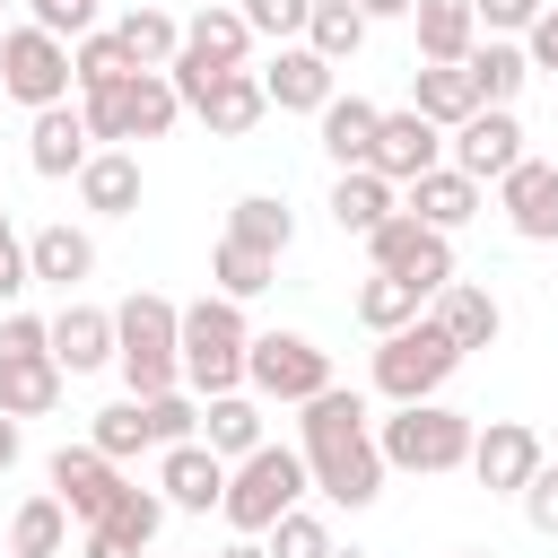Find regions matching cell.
<instances>
[{
	"mask_svg": "<svg viewBox=\"0 0 558 558\" xmlns=\"http://www.w3.org/2000/svg\"><path fill=\"white\" fill-rule=\"evenodd\" d=\"M122 78H131V52L113 44V26H96V35L70 44V87H78V96H105V87H122Z\"/></svg>",
	"mask_w": 558,
	"mask_h": 558,
	"instance_id": "cell-38",
	"label": "cell"
},
{
	"mask_svg": "<svg viewBox=\"0 0 558 558\" xmlns=\"http://www.w3.org/2000/svg\"><path fill=\"white\" fill-rule=\"evenodd\" d=\"M0 96H17L26 113L70 105V44L44 35V26H9L0 35Z\"/></svg>",
	"mask_w": 558,
	"mask_h": 558,
	"instance_id": "cell-9",
	"label": "cell"
},
{
	"mask_svg": "<svg viewBox=\"0 0 558 558\" xmlns=\"http://www.w3.org/2000/svg\"><path fill=\"white\" fill-rule=\"evenodd\" d=\"M436 331L471 357V349H488V340L506 331V305H497L480 279H453V288H436Z\"/></svg>",
	"mask_w": 558,
	"mask_h": 558,
	"instance_id": "cell-21",
	"label": "cell"
},
{
	"mask_svg": "<svg viewBox=\"0 0 558 558\" xmlns=\"http://www.w3.org/2000/svg\"><path fill=\"white\" fill-rule=\"evenodd\" d=\"M113 44L131 52V70H166V61L183 52V17H166V9H122V17H113Z\"/></svg>",
	"mask_w": 558,
	"mask_h": 558,
	"instance_id": "cell-35",
	"label": "cell"
},
{
	"mask_svg": "<svg viewBox=\"0 0 558 558\" xmlns=\"http://www.w3.org/2000/svg\"><path fill=\"white\" fill-rule=\"evenodd\" d=\"M0 357H44V314H9L0 323Z\"/></svg>",
	"mask_w": 558,
	"mask_h": 558,
	"instance_id": "cell-48",
	"label": "cell"
},
{
	"mask_svg": "<svg viewBox=\"0 0 558 558\" xmlns=\"http://www.w3.org/2000/svg\"><path fill=\"white\" fill-rule=\"evenodd\" d=\"M235 9H244V26H253V35H270V44L305 35V17H314V0H235Z\"/></svg>",
	"mask_w": 558,
	"mask_h": 558,
	"instance_id": "cell-44",
	"label": "cell"
},
{
	"mask_svg": "<svg viewBox=\"0 0 558 558\" xmlns=\"http://www.w3.org/2000/svg\"><path fill=\"white\" fill-rule=\"evenodd\" d=\"M262 549H270V558H340V549H331V523L305 514V506H288V514L262 532Z\"/></svg>",
	"mask_w": 558,
	"mask_h": 558,
	"instance_id": "cell-42",
	"label": "cell"
},
{
	"mask_svg": "<svg viewBox=\"0 0 558 558\" xmlns=\"http://www.w3.org/2000/svg\"><path fill=\"white\" fill-rule=\"evenodd\" d=\"M366 166L401 192V183H418V174H436V166H445V131H436V122H418V113L401 105V113H384V122H375V157H366Z\"/></svg>",
	"mask_w": 558,
	"mask_h": 558,
	"instance_id": "cell-13",
	"label": "cell"
},
{
	"mask_svg": "<svg viewBox=\"0 0 558 558\" xmlns=\"http://www.w3.org/2000/svg\"><path fill=\"white\" fill-rule=\"evenodd\" d=\"M453 558H497V549H453Z\"/></svg>",
	"mask_w": 558,
	"mask_h": 558,
	"instance_id": "cell-53",
	"label": "cell"
},
{
	"mask_svg": "<svg viewBox=\"0 0 558 558\" xmlns=\"http://www.w3.org/2000/svg\"><path fill=\"white\" fill-rule=\"evenodd\" d=\"M96 270V235L87 227H70V218H52V227H35L26 235V279H52V288H78Z\"/></svg>",
	"mask_w": 558,
	"mask_h": 558,
	"instance_id": "cell-23",
	"label": "cell"
},
{
	"mask_svg": "<svg viewBox=\"0 0 558 558\" xmlns=\"http://www.w3.org/2000/svg\"><path fill=\"white\" fill-rule=\"evenodd\" d=\"M78 113H87V140L122 148V140H166L183 105H174L166 70H131L122 87H105V96H78Z\"/></svg>",
	"mask_w": 558,
	"mask_h": 558,
	"instance_id": "cell-7",
	"label": "cell"
},
{
	"mask_svg": "<svg viewBox=\"0 0 558 558\" xmlns=\"http://www.w3.org/2000/svg\"><path fill=\"white\" fill-rule=\"evenodd\" d=\"M218 558H270V549H262V541H227Z\"/></svg>",
	"mask_w": 558,
	"mask_h": 558,
	"instance_id": "cell-52",
	"label": "cell"
},
{
	"mask_svg": "<svg viewBox=\"0 0 558 558\" xmlns=\"http://www.w3.org/2000/svg\"><path fill=\"white\" fill-rule=\"evenodd\" d=\"M209 296H227V305H244V296H262L270 279H279V262L270 253H253V244H235V235H218V253H209Z\"/></svg>",
	"mask_w": 558,
	"mask_h": 558,
	"instance_id": "cell-37",
	"label": "cell"
},
{
	"mask_svg": "<svg viewBox=\"0 0 558 558\" xmlns=\"http://www.w3.org/2000/svg\"><path fill=\"white\" fill-rule=\"evenodd\" d=\"M462 78H471V96H480V105H506V113H514V96L532 87V61H523V44L480 35V44H471V61H462Z\"/></svg>",
	"mask_w": 558,
	"mask_h": 558,
	"instance_id": "cell-24",
	"label": "cell"
},
{
	"mask_svg": "<svg viewBox=\"0 0 558 558\" xmlns=\"http://www.w3.org/2000/svg\"><path fill=\"white\" fill-rule=\"evenodd\" d=\"M541 9H549V0H471V17H480L488 35H506V44H514V35H532V17H541Z\"/></svg>",
	"mask_w": 558,
	"mask_h": 558,
	"instance_id": "cell-47",
	"label": "cell"
},
{
	"mask_svg": "<svg viewBox=\"0 0 558 558\" xmlns=\"http://www.w3.org/2000/svg\"><path fill=\"white\" fill-rule=\"evenodd\" d=\"M366 253H375V270H392V279H410L418 296H436V288H453V235H436V227H418L410 209H392L375 235H366Z\"/></svg>",
	"mask_w": 558,
	"mask_h": 558,
	"instance_id": "cell-10",
	"label": "cell"
},
{
	"mask_svg": "<svg viewBox=\"0 0 558 558\" xmlns=\"http://www.w3.org/2000/svg\"><path fill=\"white\" fill-rule=\"evenodd\" d=\"M314 122H323V157H331V166H340V174H349V166H366V157H375V122H384V113H375V105H366V96H331V105H323V113H314Z\"/></svg>",
	"mask_w": 558,
	"mask_h": 558,
	"instance_id": "cell-31",
	"label": "cell"
},
{
	"mask_svg": "<svg viewBox=\"0 0 558 558\" xmlns=\"http://www.w3.org/2000/svg\"><path fill=\"white\" fill-rule=\"evenodd\" d=\"M471 418L462 410H445V401H410V410H392V418H375V453H384V471H418V480H436V471H462L471 462Z\"/></svg>",
	"mask_w": 558,
	"mask_h": 558,
	"instance_id": "cell-5",
	"label": "cell"
},
{
	"mask_svg": "<svg viewBox=\"0 0 558 558\" xmlns=\"http://www.w3.org/2000/svg\"><path fill=\"white\" fill-rule=\"evenodd\" d=\"M532 471H541V436H532L523 418H488V427L471 436V480H480L488 497H523Z\"/></svg>",
	"mask_w": 558,
	"mask_h": 558,
	"instance_id": "cell-12",
	"label": "cell"
},
{
	"mask_svg": "<svg viewBox=\"0 0 558 558\" xmlns=\"http://www.w3.org/2000/svg\"><path fill=\"white\" fill-rule=\"evenodd\" d=\"M78 201H87L96 218H131V209H140V157H131V148H96V157L78 166Z\"/></svg>",
	"mask_w": 558,
	"mask_h": 558,
	"instance_id": "cell-28",
	"label": "cell"
},
{
	"mask_svg": "<svg viewBox=\"0 0 558 558\" xmlns=\"http://www.w3.org/2000/svg\"><path fill=\"white\" fill-rule=\"evenodd\" d=\"M44 349H52L61 375H96V366H113V314L105 305H61L44 323Z\"/></svg>",
	"mask_w": 558,
	"mask_h": 558,
	"instance_id": "cell-20",
	"label": "cell"
},
{
	"mask_svg": "<svg viewBox=\"0 0 558 558\" xmlns=\"http://www.w3.org/2000/svg\"><path fill=\"white\" fill-rule=\"evenodd\" d=\"M44 480H52V497H61L78 523H96V514H105V506L131 488V480H122V462H105L96 445H61V453L44 462Z\"/></svg>",
	"mask_w": 558,
	"mask_h": 558,
	"instance_id": "cell-14",
	"label": "cell"
},
{
	"mask_svg": "<svg viewBox=\"0 0 558 558\" xmlns=\"http://www.w3.org/2000/svg\"><path fill=\"white\" fill-rule=\"evenodd\" d=\"M244 349H253L244 305H227V296L183 305V323H174V366H183V392H192V401L244 392Z\"/></svg>",
	"mask_w": 558,
	"mask_h": 558,
	"instance_id": "cell-2",
	"label": "cell"
},
{
	"mask_svg": "<svg viewBox=\"0 0 558 558\" xmlns=\"http://www.w3.org/2000/svg\"><path fill=\"white\" fill-rule=\"evenodd\" d=\"M183 52L209 61V70H244V52H253L244 9H201V17H183Z\"/></svg>",
	"mask_w": 558,
	"mask_h": 558,
	"instance_id": "cell-33",
	"label": "cell"
},
{
	"mask_svg": "<svg viewBox=\"0 0 558 558\" xmlns=\"http://www.w3.org/2000/svg\"><path fill=\"white\" fill-rule=\"evenodd\" d=\"M523 523H532L541 541H558V462H541V471L523 480Z\"/></svg>",
	"mask_w": 558,
	"mask_h": 558,
	"instance_id": "cell-46",
	"label": "cell"
},
{
	"mask_svg": "<svg viewBox=\"0 0 558 558\" xmlns=\"http://www.w3.org/2000/svg\"><path fill=\"white\" fill-rule=\"evenodd\" d=\"M227 235H235V244H253V253H270V262H279V253H288V244H296V209H288V201H279V192H244V201H235V209H227Z\"/></svg>",
	"mask_w": 558,
	"mask_h": 558,
	"instance_id": "cell-34",
	"label": "cell"
},
{
	"mask_svg": "<svg viewBox=\"0 0 558 558\" xmlns=\"http://www.w3.org/2000/svg\"><path fill=\"white\" fill-rule=\"evenodd\" d=\"M244 392L305 410L314 392H331V357H323L305 331H253V349H244Z\"/></svg>",
	"mask_w": 558,
	"mask_h": 558,
	"instance_id": "cell-8",
	"label": "cell"
},
{
	"mask_svg": "<svg viewBox=\"0 0 558 558\" xmlns=\"http://www.w3.org/2000/svg\"><path fill=\"white\" fill-rule=\"evenodd\" d=\"M140 418H148V445H157V453L201 436V401H192L183 384H174V392H148V401H140Z\"/></svg>",
	"mask_w": 558,
	"mask_h": 558,
	"instance_id": "cell-41",
	"label": "cell"
},
{
	"mask_svg": "<svg viewBox=\"0 0 558 558\" xmlns=\"http://www.w3.org/2000/svg\"><path fill=\"white\" fill-rule=\"evenodd\" d=\"M392 209H401V192H392L375 166H349V174L331 183V227H340V235H375Z\"/></svg>",
	"mask_w": 558,
	"mask_h": 558,
	"instance_id": "cell-29",
	"label": "cell"
},
{
	"mask_svg": "<svg viewBox=\"0 0 558 558\" xmlns=\"http://www.w3.org/2000/svg\"><path fill=\"white\" fill-rule=\"evenodd\" d=\"M349 9H357L366 26H375V17H410V0H349Z\"/></svg>",
	"mask_w": 558,
	"mask_h": 558,
	"instance_id": "cell-50",
	"label": "cell"
},
{
	"mask_svg": "<svg viewBox=\"0 0 558 558\" xmlns=\"http://www.w3.org/2000/svg\"><path fill=\"white\" fill-rule=\"evenodd\" d=\"M17 453H26V445H17V418L0 410V471H17Z\"/></svg>",
	"mask_w": 558,
	"mask_h": 558,
	"instance_id": "cell-51",
	"label": "cell"
},
{
	"mask_svg": "<svg viewBox=\"0 0 558 558\" xmlns=\"http://www.w3.org/2000/svg\"><path fill=\"white\" fill-rule=\"evenodd\" d=\"M87 157H96L87 113H78V105H44V113H35V131H26V166H35L44 183H70Z\"/></svg>",
	"mask_w": 558,
	"mask_h": 558,
	"instance_id": "cell-19",
	"label": "cell"
},
{
	"mask_svg": "<svg viewBox=\"0 0 558 558\" xmlns=\"http://www.w3.org/2000/svg\"><path fill=\"white\" fill-rule=\"evenodd\" d=\"M192 113H201L218 140H244V131H253L270 105H262V78H253V70H218V78L192 96Z\"/></svg>",
	"mask_w": 558,
	"mask_h": 558,
	"instance_id": "cell-25",
	"label": "cell"
},
{
	"mask_svg": "<svg viewBox=\"0 0 558 558\" xmlns=\"http://www.w3.org/2000/svg\"><path fill=\"white\" fill-rule=\"evenodd\" d=\"M61 549H70V506L44 488L9 514V558H61Z\"/></svg>",
	"mask_w": 558,
	"mask_h": 558,
	"instance_id": "cell-36",
	"label": "cell"
},
{
	"mask_svg": "<svg viewBox=\"0 0 558 558\" xmlns=\"http://www.w3.org/2000/svg\"><path fill=\"white\" fill-rule=\"evenodd\" d=\"M61 366H52V349L44 357H0V410L9 418H44V410H61Z\"/></svg>",
	"mask_w": 558,
	"mask_h": 558,
	"instance_id": "cell-32",
	"label": "cell"
},
{
	"mask_svg": "<svg viewBox=\"0 0 558 558\" xmlns=\"http://www.w3.org/2000/svg\"><path fill=\"white\" fill-rule=\"evenodd\" d=\"M174 323H183V305H174V296H157V288H140V296H122V305H113V366H122L131 401H148V392H174V384H183V366H174Z\"/></svg>",
	"mask_w": 558,
	"mask_h": 558,
	"instance_id": "cell-4",
	"label": "cell"
},
{
	"mask_svg": "<svg viewBox=\"0 0 558 558\" xmlns=\"http://www.w3.org/2000/svg\"><path fill=\"white\" fill-rule=\"evenodd\" d=\"M401 209H410L418 227H436V235H453L462 218H480V183H471V174H453V166H436V174H418V183H401Z\"/></svg>",
	"mask_w": 558,
	"mask_h": 558,
	"instance_id": "cell-22",
	"label": "cell"
},
{
	"mask_svg": "<svg viewBox=\"0 0 558 558\" xmlns=\"http://www.w3.org/2000/svg\"><path fill=\"white\" fill-rule=\"evenodd\" d=\"M410 113H418V122H436V131H462V122L480 113V96H471V78H462V61H453V70H436V61H418V70H410Z\"/></svg>",
	"mask_w": 558,
	"mask_h": 558,
	"instance_id": "cell-27",
	"label": "cell"
},
{
	"mask_svg": "<svg viewBox=\"0 0 558 558\" xmlns=\"http://www.w3.org/2000/svg\"><path fill=\"white\" fill-rule=\"evenodd\" d=\"M26 26H44V35L78 44V35H96V0H26Z\"/></svg>",
	"mask_w": 558,
	"mask_h": 558,
	"instance_id": "cell-45",
	"label": "cell"
},
{
	"mask_svg": "<svg viewBox=\"0 0 558 558\" xmlns=\"http://www.w3.org/2000/svg\"><path fill=\"white\" fill-rule=\"evenodd\" d=\"M157 532H166V497H157V488H122V497H113V506L87 523L78 558H140Z\"/></svg>",
	"mask_w": 558,
	"mask_h": 558,
	"instance_id": "cell-15",
	"label": "cell"
},
{
	"mask_svg": "<svg viewBox=\"0 0 558 558\" xmlns=\"http://www.w3.org/2000/svg\"><path fill=\"white\" fill-rule=\"evenodd\" d=\"M497 209H506V227H514L523 244H558V166L523 157V166L497 183Z\"/></svg>",
	"mask_w": 558,
	"mask_h": 558,
	"instance_id": "cell-18",
	"label": "cell"
},
{
	"mask_svg": "<svg viewBox=\"0 0 558 558\" xmlns=\"http://www.w3.org/2000/svg\"><path fill=\"white\" fill-rule=\"evenodd\" d=\"M453 366H462V349L436 331V314H418V323H401V331H384V340H375V392H384L392 410L436 401V392L453 384Z\"/></svg>",
	"mask_w": 558,
	"mask_h": 558,
	"instance_id": "cell-6",
	"label": "cell"
},
{
	"mask_svg": "<svg viewBox=\"0 0 558 558\" xmlns=\"http://www.w3.org/2000/svg\"><path fill=\"white\" fill-rule=\"evenodd\" d=\"M201 445H209L218 462H244L253 445H270V436H262V401H253V392H218V401H201Z\"/></svg>",
	"mask_w": 558,
	"mask_h": 558,
	"instance_id": "cell-30",
	"label": "cell"
},
{
	"mask_svg": "<svg viewBox=\"0 0 558 558\" xmlns=\"http://www.w3.org/2000/svg\"><path fill=\"white\" fill-rule=\"evenodd\" d=\"M418 314H427V296H418L410 279H392V270H375V279L357 288V323H366L375 340H384V331H401V323H418Z\"/></svg>",
	"mask_w": 558,
	"mask_h": 558,
	"instance_id": "cell-39",
	"label": "cell"
},
{
	"mask_svg": "<svg viewBox=\"0 0 558 558\" xmlns=\"http://www.w3.org/2000/svg\"><path fill=\"white\" fill-rule=\"evenodd\" d=\"M523 61L558 78V9H541V17H532V35H523Z\"/></svg>",
	"mask_w": 558,
	"mask_h": 558,
	"instance_id": "cell-49",
	"label": "cell"
},
{
	"mask_svg": "<svg viewBox=\"0 0 558 558\" xmlns=\"http://www.w3.org/2000/svg\"><path fill=\"white\" fill-rule=\"evenodd\" d=\"M305 453L296 445H253L244 462H227V497H218V514H227V532L235 541H262L288 506H305Z\"/></svg>",
	"mask_w": 558,
	"mask_h": 558,
	"instance_id": "cell-3",
	"label": "cell"
},
{
	"mask_svg": "<svg viewBox=\"0 0 558 558\" xmlns=\"http://www.w3.org/2000/svg\"><path fill=\"white\" fill-rule=\"evenodd\" d=\"M296 453H305V480L331 497V506H375L384 497V453H375V418L357 392H314L305 418H296Z\"/></svg>",
	"mask_w": 558,
	"mask_h": 558,
	"instance_id": "cell-1",
	"label": "cell"
},
{
	"mask_svg": "<svg viewBox=\"0 0 558 558\" xmlns=\"http://www.w3.org/2000/svg\"><path fill=\"white\" fill-rule=\"evenodd\" d=\"M357 44H366V17H357L349 0H314V17H305V52H323V61L340 70V61H357Z\"/></svg>",
	"mask_w": 558,
	"mask_h": 558,
	"instance_id": "cell-40",
	"label": "cell"
},
{
	"mask_svg": "<svg viewBox=\"0 0 558 558\" xmlns=\"http://www.w3.org/2000/svg\"><path fill=\"white\" fill-rule=\"evenodd\" d=\"M445 148H453V174H471V183H506V174L523 166V122H514L506 105H480Z\"/></svg>",
	"mask_w": 558,
	"mask_h": 558,
	"instance_id": "cell-11",
	"label": "cell"
},
{
	"mask_svg": "<svg viewBox=\"0 0 558 558\" xmlns=\"http://www.w3.org/2000/svg\"><path fill=\"white\" fill-rule=\"evenodd\" d=\"M410 17H418V61H436V70L471 61V44H480L471 0H410Z\"/></svg>",
	"mask_w": 558,
	"mask_h": 558,
	"instance_id": "cell-26",
	"label": "cell"
},
{
	"mask_svg": "<svg viewBox=\"0 0 558 558\" xmlns=\"http://www.w3.org/2000/svg\"><path fill=\"white\" fill-rule=\"evenodd\" d=\"M0 9H9V0H0Z\"/></svg>",
	"mask_w": 558,
	"mask_h": 558,
	"instance_id": "cell-54",
	"label": "cell"
},
{
	"mask_svg": "<svg viewBox=\"0 0 558 558\" xmlns=\"http://www.w3.org/2000/svg\"><path fill=\"white\" fill-rule=\"evenodd\" d=\"M87 445H96L105 462H131V453H148V418H140V401H113V410H96Z\"/></svg>",
	"mask_w": 558,
	"mask_h": 558,
	"instance_id": "cell-43",
	"label": "cell"
},
{
	"mask_svg": "<svg viewBox=\"0 0 558 558\" xmlns=\"http://www.w3.org/2000/svg\"><path fill=\"white\" fill-rule=\"evenodd\" d=\"M157 497H166V514H209L218 497H227V462L192 436V445H166L157 453Z\"/></svg>",
	"mask_w": 558,
	"mask_h": 558,
	"instance_id": "cell-17",
	"label": "cell"
},
{
	"mask_svg": "<svg viewBox=\"0 0 558 558\" xmlns=\"http://www.w3.org/2000/svg\"><path fill=\"white\" fill-rule=\"evenodd\" d=\"M253 78H262V105H279V113H323L340 96V70L323 52H305V44H279V61L253 70Z\"/></svg>",
	"mask_w": 558,
	"mask_h": 558,
	"instance_id": "cell-16",
	"label": "cell"
}]
</instances>
